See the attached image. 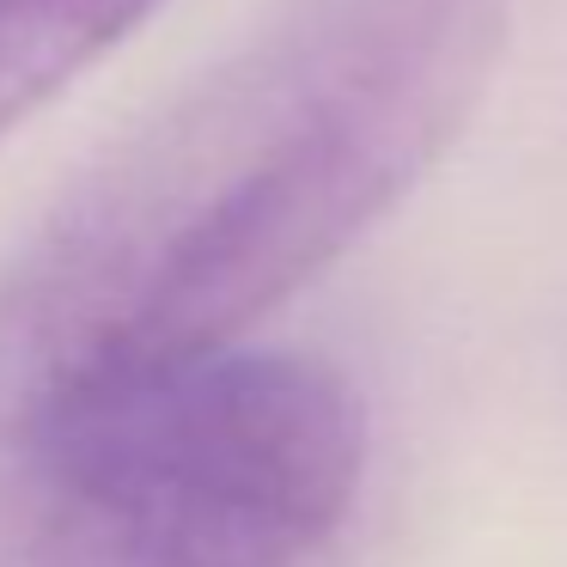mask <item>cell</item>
I'll list each match as a JSON object with an SVG mask.
<instances>
[{"mask_svg": "<svg viewBox=\"0 0 567 567\" xmlns=\"http://www.w3.org/2000/svg\"><path fill=\"white\" fill-rule=\"evenodd\" d=\"M513 0H281L116 141L0 275V427L233 348L470 123Z\"/></svg>", "mask_w": 567, "mask_h": 567, "instance_id": "6da1fadb", "label": "cell"}, {"mask_svg": "<svg viewBox=\"0 0 567 567\" xmlns=\"http://www.w3.org/2000/svg\"><path fill=\"white\" fill-rule=\"evenodd\" d=\"M360 470L342 372L214 348L0 427V567H299Z\"/></svg>", "mask_w": 567, "mask_h": 567, "instance_id": "7a4b0ae2", "label": "cell"}, {"mask_svg": "<svg viewBox=\"0 0 567 567\" xmlns=\"http://www.w3.org/2000/svg\"><path fill=\"white\" fill-rule=\"evenodd\" d=\"M159 0H0V141L74 86Z\"/></svg>", "mask_w": 567, "mask_h": 567, "instance_id": "3957f363", "label": "cell"}]
</instances>
